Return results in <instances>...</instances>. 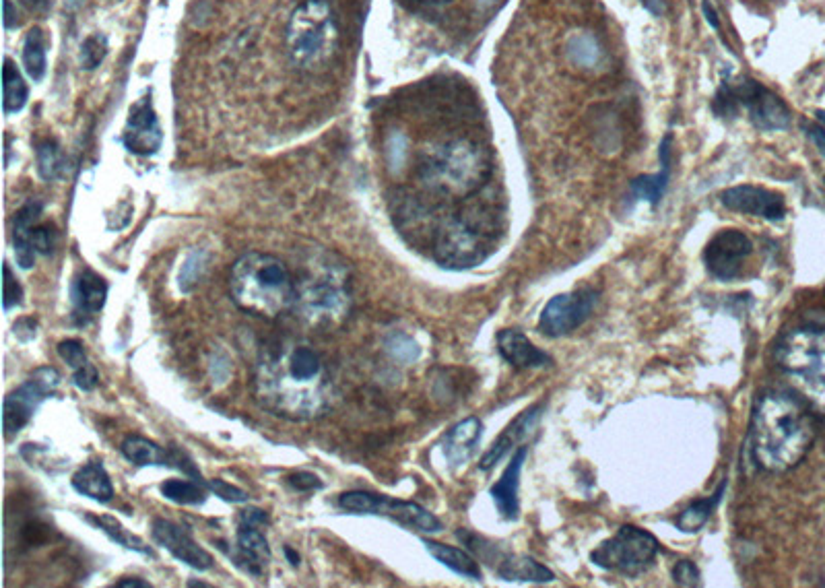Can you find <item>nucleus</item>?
Masks as SVG:
<instances>
[{
  "label": "nucleus",
  "instance_id": "37998d69",
  "mask_svg": "<svg viewBox=\"0 0 825 588\" xmlns=\"http://www.w3.org/2000/svg\"><path fill=\"white\" fill-rule=\"evenodd\" d=\"M73 380H75V386H77L79 390L89 392V390H93V388L97 386V382H99V374H97L95 366L87 362L83 368L75 370V378H73Z\"/></svg>",
  "mask_w": 825,
  "mask_h": 588
},
{
  "label": "nucleus",
  "instance_id": "a878e982",
  "mask_svg": "<svg viewBox=\"0 0 825 588\" xmlns=\"http://www.w3.org/2000/svg\"><path fill=\"white\" fill-rule=\"evenodd\" d=\"M498 576L510 582H539V584L551 582L555 578V574L547 566L520 553L502 555V562L498 566Z\"/></svg>",
  "mask_w": 825,
  "mask_h": 588
},
{
  "label": "nucleus",
  "instance_id": "603ef678",
  "mask_svg": "<svg viewBox=\"0 0 825 588\" xmlns=\"http://www.w3.org/2000/svg\"><path fill=\"white\" fill-rule=\"evenodd\" d=\"M644 5L648 11H652L654 15H660V0H644Z\"/></svg>",
  "mask_w": 825,
  "mask_h": 588
},
{
  "label": "nucleus",
  "instance_id": "473e14b6",
  "mask_svg": "<svg viewBox=\"0 0 825 588\" xmlns=\"http://www.w3.org/2000/svg\"><path fill=\"white\" fill-rule=\"evenodd\" d=\"M205 483L198 485L196 481H188V479H168L161 483V494L163 498H168L170 502L182 504V506H198L207 500V492H205Z\"/></svg>",
  "mask_w": 825,
  "mask_h": 588
},
{
  "label": "nucleus",
  "instance_id": "bb28decb",
  "mask_svg": "<svg viewBox=\"0 0 825 588\" xmlns=\"http://www.w3.org/2000/svg\"><path fill=\"white\" fill-rule=\"evenodd\" d=\"M120 450L124 454V459L137 467H172L174 463V452L170 454L168 450H163L161 446L143 436L124 438Z\"/></svg>",
  "mask_w": 825,
  "mask_h": 588
},
{
  "label": "nucleus",
  "instance_id": "c03bdc74",
  "mask_svg": "<svg viewBox=\"0 0 825 588\" xmlns=\"http://www.w3.org/2000/svg\"><path fill=\"white\" fill-rule=\"evenodd\" d=\"M38 324L33 322L31 318H23V320H19L17 324H15V335H17V339H21L23 343H27V341H31V339H36V335H38Z\"/></svg>",
  "mask_w": 825,
  "mask_h": 588
},
{
  "label": "nucleus",
  "instance_id": "c85d7f7f",
  "mask_svg": "<svg viewBox=\"0 0 825 588\" xmlns=\"http://www.w3.org/2000/svg\"><path fill=\"white\" fill-rule=\"evenodd\" d=\"M724 489H726V481H722V483L718 485V489H716V492H714L712 496H708V498H704V500H696L693 504H689V506L679 514V518L675 520L677 529H681V531H685V533H698V531L706 525V522L710 520V516H712V512L716 510V506L720 504Z\"/></svg>",
  "mask_w": 825,
  "mask_h": 588
},
{
  "label": "nucleus",
  "instance_id": "9d476101",
  "mask_svg": "<svg viewBox=\"0 0 825 588\" xmlns=\"http://www.w3.org/2000/svg\"><path fill=\"white\" fill-rule=\"evenodd\" d=\"M58 384H60V374L54 368H38L25 384L13 390L11 395L5 399V411H3L5 434L7 436L19 434L27 426L33 413L38 411V407L48 397L54 395Z\"/></svg>",
  "mask_w": 825,
  "mask_h": 588
},
{
  "label": "nucleus",
  "instance_id": "de8ad7c7",
  "mask_svg": "<svg viewBox=\"0 0 825 588\" xmlns=\"http://www.w3.org/2000/svg\"><path fill=\"white\" fill-rule=\"evenodd\" d=\"M807 130H809V139L815 143L819 153L825 157V128L817 126V124H811Z\"/></svg>",
  "mask_w": 825,
  "mask_h": 588
},
{
  "label": "nucleus",
  "instance_id": "b1692460",
  "mask_svg": "<svg viewBox=\"0 0 825 588\" xmlns=\"http://www.w3.org/2000/svg\"><path fill=\"white\" fill-rule=\"evenodd\" d=\"M73 487L77 489L79 494L99 502V504H108L114 498V485L112 479L108 475V471L104 469L102 463H87L85 467H81L75 475H73Z\"/></svg>",
  "mask_w": 825,
  "mask_h": 588
},
{
  "label": "nucleus",
  "instance_id": "39448f33",
  "mask_svg": "<svg viewBox=\"0 0 825 588\" xmlns=\"http://www.w3.org/2000/svg\"><path fill=\"white\" fill-rule=\"evenodd\" d=\"M776 362L807 401L825 409V326L788 331L776 349Z\"/></svg>",
  "mask_w": 825,
  "mask_h": 588
},
{
  "label": "nucleus",
  "instance_id": "a19ab883",
  "mask_svg": "<svg viewBox=\"0 0 825 588\" xmlns=\"http://www.w3.org/2000/svg\"><path fill=\"white\" fill-rule=\"evenodd\" d=\"M673 580L681 586H698L700 584V570L693 562L681 560L673 568Z\"/></svg>",
  "mask_w": 825,
  "mask_h": 588
},
{
  "label": "nucleus",
  "instance_id": "aec40b11",
  "mask_svg": "<svg viewBox=\"0 0 825 588\" xmlns=\"http://www.w3.org/2000/svg\"><path fill=\"white\" fill-rule=\"evenodd\" d=\"M541 411H543V405H533V407H528L518 419H514L510 426L504 430V434L498 440H495L493 446L483 454L479 469L489 471V469H493L495 465H498L516 444H520L528 434H531V430L535 428V423L541 417Z\"/></svg>",
  "mask_w": 825,
  "mask_h": 588
},
{
  "label": "nucleus",
  "instance_id": "a18cd8bd",
  "mask_svg": "<svg viewBox=\"0 0 825 588\" xmlns=\"http://www.w3.org/2000/svg\"><path fill=\"white\" fill-rule=\"evenodd\" d=\"M240 522H242V525L262 527V525H267V522H269V516H267V512H262L258 508H248L240 514Z\"/></svg>",
  "mask_w": 825,
  "mask_h": 588
},
{
  "label": "nucleus",
  "instance_id": "6ab92c4d",
  "mask_svg": "<svg viewBox=\"0 0 825 588\" xmlns=\"http://www.w3.org/2000/svg\"><path fill=\"white\" fill-rule=\"evenodd\" d=\"M234 560L244 572L252 576L264 574V568H267V564L271 562V547H269L267 537L262 535L260 527L242 525L240 522Z\"/></svg>",
  "mask_w": 825,
  "mask_h": 588
},
{
  "label": "nucleus",
  "instance_id": "2eb2a0df",
  "mask_svg": "<svg viewBox=\"0 0 825 588\" xmlns=\"http://www.w3.org/2000/svg\"><path fill=\"white\" fill-rule=\"evenodd\" d=\"M151 535L157 545L163 549H168L176 560L184 562L186 566L194 570H211L213 568V555L198 545L184 527H178L176 522L165 520V518H155L151 525Z\"/></svg>",
  "mask_w": 825,
  "mask_h": 588
},
{
  "label": "nucleus",
  "instance_id": "72a5a7b5",
  "mask_svg": "<svg viewBox=\"0 0 825 588\" xmlns=\"http://www.w3.org/2000/svg\"><path fill=\"white\" fill-rule=\"evenodd\" d=\"M36 155H38V172L44 180L52 182V180H58L60 176H64L66 159H64L60 147L54 141L40 143Z\"/></svg>",
  "mask_w": 825,
  "mask_h": 588
},
{
  "label": "nucleus",
  "instance_id": "7ed1b4c3",
  "mask_svg": "<svg viewBox=\"0 0 825 588\" xmlns=\"http://www.w3.org/2000/svg\"><path fill=\"white\" fill-rule=\"evenodd\" d=\"M491 176L487 149L475 141L458 139L427 151L419 166L423 186L446 199H471Z\"/></svg>",
  "mask_w": 825,
  "mask_h": 588
},
{
  "label": "nucleus",
  "instance_id": "6e6552de",
  "mask_svg": "<svg viewBox=\"0 0 825 588\" xmlns=\"http://www.w3.org/2000/svg\"><path fill=\"white\" fill-rule=\"evenodd\" d=\"M339 506L351 514H374L386 516L399 525L421 531V533H440L442 522L425 508L415 502L394 500L388 496H378L370 492H347L339 498Z\"/></svg>",
  "mask_w": 825,
  "mask_h": 588
},
{
  "label": "nucleus",
  "instance_id": "2f4dec72",
  "mask_svg": "<svg viewBox=\"0 0 825 588\" xmlns=\"http://www.w3.org/2000/svg\"><path fill=\"white\" fill-rule=\"evenodd\" d=\"M29 89L17 71L15 62L11 58H5V69H3V108L7 114H15L23 110L27 104Z\"/></svg>",
  "mask_w": 825,
  "mask_h": 588
},
{
  "label": "nucleus",
  "instance_id": "c9c22d12",
  "mask_svg": "<svg viewBox=\"0 0 825 588\" xmlns=\"http://www.w3.org/2000/svg\"><path fill=\"white\" fill-rule=\"evenodd\" d=\"M205 269H207V256L203 252H192L184 260L182 271H180V289L188 291L192 285H196Z\"/></svg>",
  "mask_w": 825,
  "mask_h": 588
},
{
  "label": "nucleus",
  "instance_id": "f3484780",
  "mask_svg": "<svg viewBox=\"0 0 825 588\" xmlns=\"http://www.w3.org/2000/svg\"><path fill=\"white\" fill-rule=\"evenodd\" d=\"M498 351L506 362L518 370H533L551 366V355L535 347L520 331L506 329L498 335Z\"/></svg>",
  "mask_w": 825,
  "mask_h": 588
},
{
  "label": "nucleus",
  "instance_id": "864d4df0",
  "mask_svg": "<svg viewBox=\"0 0 825 588\" xmlns=\"http://www.w3.org/2000/svg\"><path fill=\"white\" fill-rule=\"evenodd\" d=\"M285 555H287V558H289V562H291L293 566H297V564H300V555H297V553H295V551H293L291 547H285Z\"/></svg>",
  "mask_w": 825,
  "mask_h": 588
},
{
  "label": "nucleus",
  "instance_id": "4be33fe9",
  "mask_svg": "<svg viewBox=\"0 0 825 588\" xmlns=\"http://www.w3.org/2000/svg\"><path fill=\"white\" fill-rule=\"evenodd\" d=\"M483 432V423L477 417H469L456 426L444 438V456L452 465H462L473 454Z\"/></svg>",
  "mask_w": 825,
  "mask_h": 588
},
{
  "label": "nucleus",
  "instance_id": "49530a36",
  "mask_svg": "<svg viewBox=\"0 0 825 588\" xmlns=\"http://www.w3.org/2000/svg\"><path fill=\"white\" fill-rule=\"evenodd\" d=\"M19 3L33 15H48L54 0H19Z\"/></svg>",
  "mask_w": 825,
  "mask_h": 588
},
{
  "label": "nucleus",
  "instance_id": "8fccbe9b",
  "mask_svg": "<svg viewBox=\"0 0 825 588\" xmlns=\"http://www.w3.org/2000/svg\"><path fill=\"white\" fill-rule=\"evenodd\" d=\"M116 586H120V588H149L151 584L147 580H139V578H124V580H118Z\"/></svg>",
  "mask_w": 825,
  "mask_h": 588
},
{
  "label": "nucleus",
  "instance_id": "dca6fc26",
  "mask_svg": "<svg viewBox=\"0 0 825 588\" xmlns=\"http://www.w3.org/2000/svg\"><path fill=\"white\" fill-rule=\"evenodd\" d=\"M161 141V126L155 116L151 97H143L128 112L122 143L135 155H153L159 151Z\"/></svg>",
  "mask_w": 825,
  "mask_h": 588
},
{
  "label": "nucleus",
  "instance_id": "f8f14e48",
  "mask_svg": "<svg viewBox=\"0 0 825 588\" xmlns=\"http://www.w3.org/2000/svg\"><path fill=\"white\" fill-rule=\"evenodd\" d=\"M753 244L739 230L718 232L704 250V265L718 281H735L745 271V260L751 256Z\"/></svg>",
  "mask_w": 825,
  "mask_h": 588
},
{
  "label": "nucleus",
  "instance_id": "7c9ffc66",
  "mask_svg": "<svg viewBox=\"0 0 825 588\" xmlns=\"http://www.w3.org/2000/svg\"><path fill=\"white\" fill-rule=\"evenodd\" d=\"M85 520L89 522V525H93L95 529L106 533V535H108L112 541H116L118 545H122V547H126V549H132V551H139V553H143V555H151L149 545H145L143 539H139L137 535L128 533L114 516H108V514H99V516H97V514H87Z\"/></svg>",
  "mask_w": 825,
  "mask_h": 588
},
{
  "label": "nucleus",
  "instance_id": "f257e3e1",
  "mask_svg": "<svg viewBox=\"0 0 825 588\" xmlns=\"http://www.w3.org/2000/svg\"><path fill=\"white\" fill-rule=\"evenodd\" d=\"M815 423L807 409L786 392L759 397L751 417L749 446L753 461L770 473L795 469L811 450Z\"/></svg>",
  "mask_w": 825,
  "mask_h": 588
},
{
  "label": "nucleus",
  "instance_id": "f03ea898",
  "mask_svg": "<svg viewBox=\"0 0 825 588\" xmlns=\"http://www.w3.org/2000/svg\"><path fill=\"white\" fill-rule=\"evenodd\" d=\"M234 302L252 316L277 318L295 304L297 285L281 258L248 252L236 260L229 275Z\"/></svg>",
  "mask_w": 825,
  "mask_h": 588
},
{
  "label": "nucleus",
  "instance_id": "9b49d317",
  "mask_svg": "<svg viewBox=\"0 0 825 588\" xmlns=\"http://www.w3.org/2000/svg\"><path fill=\"white\" fill-rule=\"evenodd\" d=\"M489 238L475 232L460 217L448 221L436 238V258L444 267H473L487 256Z\"/></svg>",
  "mask_w": 825,
  "mask_h": 588
},
{
  "label": "nucleus",
  "instance_id": "79ce46f5",
  "mask_svg": "<svg viewBox=\"0 0 825 588\" xmlns=\"http://www.w3.org/2000/svg\"><path fill=\"white\" fill-rule=\"evenodd\" d=\"M287 481L293 489H297V492H314V489L324 487V483L314 473H308V471L293 473V475L287 477Z\"/></svg>",
  "mask_w": 825,
  "mask_h": 588
},
{
  "label": "nucleus",
  "instance_id": "5fc2aeb1",
  "mask_svg": "<svg viewBox=\"0 0 825 588\" xmlns=\"http://www.w3.org/2000/svg\"><path fill=\"white\" fill-rule=\"evenodd\" d=\"M188 586H203V588H207L209 584H207V582H196V580H190V582H188Z\"/></svg>",
  "mask_w": 825,
  "mask_h": 588
},
{
  "label": "nucleus",
  "instance_id": "3c124183",
  "mask_svg": "<svg viewBox=\"0 0 825 588\" xmlns=\"http://www.w3.org/2000/svg\"><path fill=\"white\" fill-rule=\"evenodd\" d=\"M15 17H17V15L13 13V3H11V0H5V25H7L9 29L19 23Z\"/></svg>",
  "mask_w": 825,
  "mask_h": 588
},
{
  "label": "nucleus",
  "instance_id": "09e8293b",
  "mask_svg": "<svg viewBox=\"0 0 825 588\" xmlns=\"http://www.w3.org/2000/svg\"><path fill=\"white\" fill-rule=\"evenodd\" d=\"M702 9H704V15H706L708 23H710L714 29H720V19H718V13H716V9H712V5L708 3V0H704V3H702Z\"/></svg>",
  "mask_w": 825,
  "mask_h": 588
},
{
  "label": "nucleus",
  "instance_id": "a211bd4d",
  "mask_svg": "<svg viewBox=\"0 0 825 588\" xmlns=\"http://www.w3.org/2000/svg\"><path fill=\"white\" fill-rule=\"evenodd\" d=\"M526 454H528V450L524 446L518 448L512 456V461L504 469L502 477L491 485V492H489L491 500L506 520H516L518 512H520L518 487H520V473H522V467H524V461H526Z\"/></svg>",
  "mask_w": 825,
  "mask_h": 588
},
{
  "label": "nucleus",
  "instance_id": "4c0bfd02",
  "mask_svg": "<svg viewBox=\"0 0 825 588\" xmlns=\"http://www.w3.org/2000/svg\"><path fill=\"white\" fill-rule=\"evenodd\" d=\"M3 275H5V281H3V306H5V312H9L11 308L23 304V287H21V283L15 279V275H13V271H11V267H9L7 263H5V267H3Z\"/></svg>",
  "mask_w": 825,
  "mask_h": 588
},
{
  "label": "nucleus",
  "instance_id": "4468645a",
  "mask_svg": "<svg viewBox=\"0 0 825 588\" xmlns=\"http://www.w3.org/2000/svg\"><path fill=\"white\" fill-rule=\"evenodd\" d=\"M720 203L729 211L762 217L768 221H780L786 215V203L782 199V194L762 186L743 184L726 188L720 194Z\"/></svg>",
  "mask_w": 825,
  "mask_h": 588
},
{
  "label": "nucleus",
  "instance_id": "1a4fd4ad",
  "mask_svg": "<svg viewBox=\"0 0 825 588\" xmlns=\"http://www.w3.org/2000/svg\"><path fill=\"white\" fill-rule=\"evenodd\" d=\"M599 304V291L594 287H578L570 293H561L541 312L539 331L547 337H564L582 326Z\"/></svg>",
  "mask_w": 825,
  "mask_h": 588
},
{
  "label": "nucleus",
  "instance_id": "393cba45",
  "mask_svg": "<svg viewBox=\"0 0 825 588\" xmlns=\"http://www.w3.org/2000/svg\"><path fill=\"white\" fill-rule=\"evenodd\" d=\"M671 176V135L663 141L660 147V172L650 174V176H638L632 182V192L642 201H648L650 205H658L663 194L667 190Z\"/></svg>",
  "mask_w": 825,
  "mask_h": 588
},
{
  "label": "nucleus",
  "instance_id": "423d86ee",
  "mask_svg": "<svg viewBox=\"0 0 825 588\" xmlns=\"http://www.w3.org/2000/svg\"><path fill=\"white\" fill-rule=\"evenodd\" d=\"M714 108L722 116H735L739 108H745L759 130H784L790 124V112L780 97L749 77L731 87L724 85L716 95Z\"/></svg>",
  "mask_w": 825,
  "mask_h": 588
},
{
  "label": "nucleus",
  "instance_id": "20e7f679",
  "mask_svg": "<svg viewBox=\"0 0 825 588\" xmlns=\"http://www.w3.org/2000/svg\"><path fill=\"white\" fill-rule=\"evenodd\" d=\"M341 34L333 9L326 0H306L287 23L285 48L295 69L320 71L339 50Z\"/></svg>",
  "mask_w": 825,
  "mask_h": 588
},
{
  "label": "nucleus",
  "instance_id": "0eeeda50",
  "mask_svg": "<svg viewBox=\"0 0 825 588\" xmlns=\"http://www.w3.org/2000/svg\"><path fill=\"white\" fill-rule=\"evenodd\" d=\"M658 541L652 533L638 527H621L611 539L590 553L594 566L623 576H640L656 560Z\"/></svg>",
  "mask_w": 825,
  "mask_h": 588
},
{
  "label": "nucleus",
  "instance_id": "58836bf2",
  "mask_svg": "<svg viewBox=\"0 0 825 588\" xmlns=\"http://www.w3.org/2000/svg\"><path fill=\"white\" fill-rule=\"evenodd\" d=\"M205 485L211 489V492H215V496H219V498L225 500V502H231V504L248 502V494L244 492V489H240V487H236V485H229V483H225L223 479L207 481Z\"/></svg>",
  "mask_w": 825,
  "mask_h": 588
},
{
  "label": "nucleus",
  "instance_id": "ea45409f",
  "mask_svg": "<svg viewBox=\"0 0 825 588\" xmlns=\"http://www.w3.org/2000/svg\"><path fill=\"white\" fill-rule=\"evenodd\" d=\"M29 244L40 254H50L54 248V230L50 225H33L29 234Z\"/></svg>",
  "mask_w": 825,
  "mask_h": 588
},
{
  "label": "nucleus",
  "instance_id": "5701e85b",
  "mask_svg": "<svg viewBox=\"0 0 825 588\" xmlns=\"http://www.w3.org/2000/svg\"><path fill=\"white\" fill-rule=\"evenodd\" d=\"M108 298V283L93 271H83L75 281L73 302L79 316H95L104 308Z\"/></svg>",
  "mask_w": 825,
  "mask_h": 588
},
{
  "label": "nucleus",
  "instance_id": "6e6d98bb",
  "mask_svg": "<svg viewBox=\"0 0 825 588\" xmlns=\"http://www.w3.org/2000/svg\"><path fill=\"white\" fill-rule=\"evenodd\" d=\"M425 3H446V0H425Z\"/></svg>",
  "mask_w": 825,
  "mask_h": 588
},
{
  "label": "nucleus",
  "instance_id": "412c9836",
  "mask_svg": "<svg viewBox=\"0 0 825 588\" xmlns=\"http://www.w3.org/2000/svg\"><path fill=\"white\" fill-rule=\"evenodd\" d=\"M42 203L40 201H29L23 205L17 215H15V227H13V242H15V258L21 269H31L36 265V248L29 244V234L33 230V225L42 215Z\"/></svg>",
  "mask_w": 825,
  "mask_h": 588
},
{
  "label": "nucleus",
  "instance_id": "f704fd0d",
  "mask_svg": "<svg viewBox=\"0 0 825 588\" xmlns=\"http://www.w3.org/2000/svg\"><path fill=\"white\" fill-rule=\"evenodd\" d=\"M108 54V40L99 34L89 36L83 44H81V67L85 71H93L97 69L99 64L104 62Z\"/></svg>",
  "mask_w": 825,
  "mask_h": 588
},
{
  "label": "nucleus",
  "instance_id": "ddd939ff",
  "mask_svg": "<svg viewBox=\"0 0 825 588\" xmlns=\"http://www.w3.org/2000/svg\"><path fill=\"white\" fill-rule=\"evenodd\" d=\"M347 298L343 279L335 277L333 271H326L316 275L314 281L302 283V289H297L295 304L300 302L304 314L312 320H333L345 312Z\"/></svg>",
  "mask_w": 825,
  "mask_h": 588
},
{
  "label": "nucleus",
  "instance_id": "e433bc0d",
  "mask_svg": "<svg viewBox=\"0 0 825 588\" xmlns=\"http://www.w3.org/2000/svg\"><path fill=\"white\" fill-rule=\"evenodd\" d=\"M58 355L69 364L73 370H79L87 364V353L79 339H66L58 343Z\"/></svg>",
  "mask_w": 825,
  "mask_h": 588
},
{
  "label": "nucleus",
  "instance_id": "cd10ccee",
  "mask_svg": "<svg viewBox=\"0 0 825 588\" xmlns=\"http://www.w3.org/2000/svg\"><path fill=\"white\" fill-rule=\"evenodd\" d=\"M423 545L442 566L450 568L452 572L465 576V578L481 580V568L467 551H462V549L452 547V545L438 543V541H429V539H423Z\"/></svg>",
  "mask_w": 825,
  "mask_h": 588
},
{
  "label": "nucleus",
  "instance_id": "c756f323",
  "mask_svg": "<svg viewBox=\"0 0 825 588\" xmlns=\"http://www.w3.org/2000/svg\"><path fill=\"white\" fill-rule=\"evenodd\" d=\"M46 46L48 40L44 36V31L40 27H33L27 31L25 42H23V64L25 71L33 81H42L46 75Z\"/></svg>",
  "mask_w": 825,
  "mask_h": 588
}]
</instances>
